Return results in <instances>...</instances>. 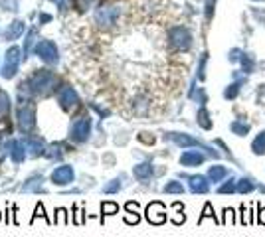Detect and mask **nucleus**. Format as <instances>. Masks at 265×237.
I'll list each match as a JSON object with an SVG mask.
<instances>
[{
	"mask_svg": "<svg viewBox=\"0 0 265 237\" xmlns=\"http://www.w3.org/2000/svg\"><path fill=\"white\" fill-rule=\"evenodd\" d=\"M218 192H220V194H232V192H237V182H235V178H230L226 184H222V186L218 188Z\"/></svg>",
	"mask_w": 265,
	"mask_h": 237,
	"instance_id": "obj_25",
	"label": "nucleus"
},
{
	"mask_svg": "<svg viewBox=\"0 0 265 237\" xmlns=\"http://www.w3.org/2000/svg\"><path fill=\"white\" fill-rule=\"evenodd\" d=\"M101 211H103V215H113V213L119 211V206L113 204V202H103L101 204Z\"/></svg>",
	"mask_w": 265,
	"mask_h": 237,
	"instance_id": "obj_28",
	"label": "nucleus"
},
{
	"mask_svg": "<svg viewBox=\"0 0 265 237\" xmlns=\"http://www.w3.org/2000/svg\"><path fill=\"white\" fill-rule=\"evenodd\" d=\"M36 54L46 61V63H58V48L50 40H42L36 44Z\"/></svg>",
	"mask_w": 265,
	"mask_h": 237,
	"instance_id": "obj_6",
	"label": "nucleus"
},
{
	"mask_svg": "<svg viewBox=\"0 0 265 237\" xmlns=\"http://www.w3.org/2000/svg\"><path fill=\"white\" fill-rule=\"evenodd\" d=\"M22 32H24V22H22V20H14V22L10 24V28L6 30L4 38H6V40H16L18 36H22Z\"/></svg>",
	"mask_w": 265,
	"mask_h": 237,
	"instance_id": "obj_18",
	"label": "nucleus"
},
{
	"mask_svg": "<svg viewBox=\"0 0 265 237\" xmlns=\"http://www.w3.org/2000/svg\"><path fill=\"white\" fill-rule=\"evenodd\" d=\"M117 16H119L117 8H99V10H97V14H95L97 22H99V24H103V26L113 24V22L117 20Z\"/></svg>",
	"mask_w": 265,
	"mask_h": 237,
	"instance_id": "obj_14",
	"label": "nucleus"
},
{
	"mask_svg": "<svg viewBox=\"0 0 265 237\" xmlns=\"http://www.w3.org/2000/svg\"><path fill=\"white\" fill-rule=\"evenodd\" d=\"M69 219H67V211L64 209V207H60L58 211H56V219H54V223H62V225H66Z\"/></svg>",
	"mask_w": 265,
	"mask_h": 237,
	"instance_id": "obj_31",
	"label": "nucleus"
},
{
	"mask_svg": "<svg viewBox=\"0 0 265 237\" xmlns=\"http://www.w3.org/2000/svg\"><path fill=\"white\" fill-rule=\"evenodd\" d=\"M147 219H149L151 223H155V225L165 223V221H166L165 206H163L161 202H153V204H149V207H147Z\"/></svg>",
	"mask_w": 265,
	"mask_h": 237,
	"instance_id": "obj_9",
	"label": "nucleus"
},
{
	"mask_svg": "<svg viewBox=\"0 0 265 237\" xmlns=\"http://www.w3.org/2000/svg\"><path fill=\"white\" fill-rule=\"evenodd\" d=\"M4 135L6 133H0V162L6 158V152H10V145L4 143Z\"/></svg>",
	"mask_w": 265,
	"mask_h": 237,
	"instance_id": "obj_29",
	"label": "nucleus"
},
{
	"mask_svg": "<svg viewBox=\"0 0 265 237\" xmlns=\"http://www.w3.org/2000/svg\"><path fill=\"white\" fill-rule=\"evenodd\" d=\"M224 176H228V168L226 166H212L210 172H208V178L212 182H222Z\"/></svg>",
	"mask_w": 265,
	"mask_h": 237,
	"instance_id": "obj_19",
	"label": "nucleus"
},
{
	"mask_svg": "<svg viewBox=\"0 0 265 237\" xmlns=\"http://www.w3.org/2000/svg\"><path fill=\"white\" fill-rule=\"evenodd\" d=\"M206 160V156L200 150H186L180 156V164L182 166H200Z\"/></svg>",
	"mask_w": 265,
	"mask_h": 237,
	"instance_id": "obj_11",
	"label": "nucleus"
},
{
	"mask_svg": "<svg viewBox=\"0 0 265 237\" xmlns=\"http://www.w3.org/2000/svg\"><path fill=\"white\" fill-rule=\"evenodd\" d=\"M206 217H214V219H216V213L212 211V206H210V204H206V207H204V213L200 215V219H198V221L202 223V221H204Z\"/></svg>",
	"mask_w": 265,
	"mask_h": 237,
	"instance_id": "obj_33",
	"label": "nucleus"
},
{
	"mask_svg": "<svg viewBox=\"0 0 265 237\" xmlns=\"http://www.w3.org/2000/svg\"><path fill=\"white\" fill-rule=\"evenodd\" d=\"M127 223H139V213H132V215H125Z\"/></svg>",
	"mask_w": 265,
	"mask_h": 237,
	"instance_id": "obj_37",
	"label": "nucleus"
},
{
	"mask_svg": "<svg viewBox=\"0 0 265 237\" xmlns=\"http://www.w3.org/2000/svg\"><path fill=\"white\" fill-rule=\"evenodd\" d=\"M153 172H155V168H153V164H151V162L137 164V166H135V170H132L135 178H137V180H141V182H145V184L153 178Z\"/></svg>",
	"mask_w": 265,
	"mask_h": 237,
	"instance_id": "obj_13",
	"label": "nucleus"
},
{
	"mask_svg": "<svg viewBox=\"0 0 265 237\" xmlns=\"http://www.w3.org/2000/svg\"><path fill=\"white\" fill-rule=\"evenodd\" d=\"M251 150L253 154H265V131H261L255 137V141L251 143Z\"/></svg>",
	"mask_w": 265,
	"mask_h": 237,
	"instance_id": "obj_20",
	"label": "nucleus"
},
{
	"mask_svg": "<svg viewBox=\"0 0 265 237\" xmlns=\"http://www.w3.org/2000/svg\"><path fill=\"white\" fill-rule=\"evenodd\" d=\"M91 133V118L89 117H79L71 125V139L75 143H85Z\"/></svg>",
	"mask_w": 265,
	"mask_h": 237,
	"instance_id": "obj_3",
	"label": "nucleus"
},
{
	"mask_svg": "<svg viewBox=\"0 0 265 237\" xmlns=\"http://www.w3.org/2000/svg\"><path fill=\"white\" fill-rule=\"evenodd\" d=\"M73 168L71 166H60V168H56L54 172H52V182L56 184V186H66V184H69V182H73Z\"/></svg>",
	"mask_w": 265,
	"mask_h": 237,
	"instance_id": "obj_8",
	"label": "nucleus"
},
{
	"mask_svg": "<svg viewBox=\"0 0 265 237\" xmlns=\"http://www.w3.org/2000/svg\"><path fill=\"white\" fill-rule=\"evenodd\" d=\"M60 148H62L60 145H52V147L46 150V156H48V158H52V160H60V158H62V154H64Z\"/></svg>",
	"mask_w": 265,
	"mask_h": 237,
	"instance_id": "obj_26",
	"label": "nucleus"
},
{
	"mask_svg": "<svg viewBox=\"0 0 265 237\" xmlns=\"http://www.w3.org/2000/svg\"><path fill=\"white\" fill-rule=\"evenodd\" d=\"M73 209H75V215H73V221H75L77 225H81V223H83V215H81V211H79L77 207H73Z\"/></svg>",
	"mask_w": 265,
	"mask_h": 237,
	"instance_id": "obj_38",
	"label": "nucleus"
},
{
	"mask_svg": "<svg viewBox=\"0 0 265 237\" xmlns=\"http://www.w3.org/2000/svg\"><path fill=\"white\" fill-rule=\"evenodd\" d=\"M257 213H259V219H257V221H259L261 225H265V207H259Z\"/></svg>",
	"mask_w": 265,
	"mask_h": 237,
	"instance_id": "obj_39",
	"label": "nucleus"
},
{
	"mask_svg": "<svg viewBox=\"0 0 265 237\" xmlns=\"http://www.w3.org/2000/svg\"><path fill=\"white\" fill-rule=\"evenodd\" d=\"M125 207H127L129 213H131V211H139V204H137V202H127Z\"/></svg>",
	"mask_w": 265,
	"mask_h": 237,
	"instance_id": "obj_36",
	"label": "nucleus"
},
{
	"mask_svg": "<svg viewBox=\"0 0 265 237\" xmlns=\"http://www.w3.org/2000/svg\"><path fill=\"white\" fill-rule=\"evenodd\" d=\"M0 219H2V213H0Z\"/></svg>",
	"mask_w": 265,
	"mask_h": 237,
	"instance_id": "obj_40",
	"label": "nucleus"
},
{
	"mask_svg": "<svg viewBox=\"0 0 265 237\" xmlns=\"http://www.w3.org/2000/svg\"><path fill=\"white\" fill-rule=\"evenodd\" d=\"M255 190V186H253V182L249 180V178H241L239 182H237V192L239 194H249V192H253Z\"/></svg>",
	"mask_w": 265,
	"mask_h": 237,
	"instance_id": "obj_24",
	"label": "nucleus"
},
{
	"mask_svg": "<svg viewBox=\"0 0 265 237\" xmlns=\"http://www.w3.org/2000/svg\"><path fill=\"white\" fill-rule=\"evenodd\" d=\"M237 87H239L237 83H233V85H230V87L226 89V93H224V95H226V99H233V97L237 95Z\"/></svg>",
	"mask_w": 265,
	"mask_h": 237,
	"instance_id": "obj_34",
	"label": "nucleus"
},
{
	"mask_svg": "<svg viewBox=\"0 0 265 237\" xmlns=\"http://www.w3.org/2000/svg\"><path fill=\"white\" fill-rule=\"evenodd\" d=\"M18 127L24 133H32L36 129V113L32 107H22L18 109Z\"/></svg>",
	"mask_w": 265,
	"mask_h": 237,
	"instance_id": "obj_5",
	"label": "nucleus"
},
{
	"mask_svg": "<svg viewBox=\"0 0 265 237\" xmlns=\"http://www.w3.org/2000/svg\"><path fill=\"white\" fill-rule=\"evenodd\" d=\"M119 190H121V180H119V178H117V180H111V182L103 188L105 194H115V192H119Z\"/></svg>",
	"mask_w": 265,
	"mask_h": 237,
	"instance_id": "obj_30",
	"label": "nucleus"
},
{
	"mask_svg": "<svg viewBox=\"0 0 265 237\" xmlns=\"http://www.w3.org/2000/svg\"><path fill=\"white\" fill-rule=\"evenodd\" d=\"M58 103L62 105L64 111H71V109H75L79 105V97H77L73 87L64 85V87L58 89Z\"/></svg>",
	"mask_w": 265,
	"mask_h": 237,
	"instance_id": "obj_4",
	"label": "nucleus"
},
{
	"mask_svg": "<svg viewBox=\"0 0 265 237\" xmlns=\"http://www.w3.org/2000/svg\"><path fill=\"white\" fill-rule=\"evenodd\" d=\"M198 125H200L202 129H206V131L212 129V121H210V115H208L206 109H200V111H198Z\"/></svg>",
	"mask_w": 265,
	"mask_h": 237,
	"instance_id": "obj_22",
	"label": "nucleus"
},
{
	"mask_svg": "<svg viewBox=\"0 0 265 237\" xmlns=\"http://www.w3.org/2000/svg\"><path fill=\"white\" fill-rule=\"evenodd\" d=\"M139 139H141L143 143H149V145H153V143H155V137H153V135H149V133H141V135H139Z\"/></svg>",
	"mask_w": 265,
	"mask_h": 237,
	"instance_id": "obj_35",
	"label": "nucleus"
},
{
	"mask_svg": "<svg viewBox=\"0 0 265 237\" xmlns=\"http://www.w3.org/2000/svg\"><path fill=\"white\" fill-rule=\"evenodd\" d=\"M58 83V79H56V75L52 73V71H48V69H38L28 81H26V85L30 87V91L34 93V95H50L56 87Z\"/></svg>",
	"mask_w": 265,
	"mask_h": 237,
	"instance_id": "obj_1",
	"label": "nucleus"
},
{
	"mask_svg": "<svg viewBox=\"0 0 265 237\" xmlns=\"http://www.w3.org/2000/svg\"><path fill=\"white\" fill-rule=\"evenodd\" d=\"M42 190H44V178L42 176H32L22 186V192H42Z\"/></svg>",
	"mask_w": 265,
	"mask_h": 237,
	"instance_id": "obj_17",
	"label": "nucleus"
},
{
	"mask_svg": "<svg viewBox=\"0 0 265 237\" xmlns=\"http://www.w3.org/2000/svg\"><path fill=\"white\" fill-rule=\"evenodd\" d=\"M170 40H172V44H174L176 48H180V50L190 48V34H188L184 28H174V30L170 32Z\"/></svg>",
	"mask_w": 265,
	"mask_h": 237,
	"instance_id": "obj_10",
	"label": "nucleus"
},
{
	"mask_svg": "<svg viewBox=\"0 0 265 237\" xmlns=\"http://www.w3.org/2000/svg\"><path fill=\"white\" fill-rule=\"evenodd\" d=\"M165 192H166V194H182V192H184V186H182L180 182H168V184L165 186Z\"/></svg>",
	"mask_w": 265,
	"mask_h": 237,
	"instance_id": "obj_27",
	"label": "nucleus"
},
{
	"mask_svg": "<svg viewBox=\"0 0 265 237\" xmlns=\"http://www.w3.org/2000/svg\"><path fill=\"white\" fill-rule=\"evenodd\" d=\"M190 182V192H194V194H206L208 190H210V182H208V178L206 176H202V174H196V176H190L188 178Z\"/></svg>",
	"mask_w": 265,
	"mask_h": 237,
	"instance_id": "obj_12",
	"label": "nucleus"
},
{
	"mask_svg": "<svg viewBox=\"0 0 265 237\" xmlns=\"http://www.w3.org/2000/svg\"><path fill=\"white\" fill-rule=\"evenodd\" d=\"M166 139L174 141V143H176V145H180V147H200V148L208 150L212 156H218V152H216V150H212L208 145H202L200 141H196V139H192V137H188V135H182V133H168V135H166Z\"/></svg>",
	"mask_w": 265,
	"mask_h": 237,
	"instance_id": "obj_7",
	"label": "nucleus"
},
{
	"mask_svg": "<svg viewBox=\"0 0 265 237\" xmlns=\"http://www.w3.org/2000/svg\"><path fill=\"white\" fill-rule=\"evenodd\" d=\"M36 217H44L48 223H52V219H50V217L46 215V211H44V204H38V206H36V211H34V217H32V221H34Z\"/></svg>",
	"mask_w": 265,
	"mask_h": 237,
	"instance_id": "obj_32",
	"label": "nucleus"
},
{
	"mask_svg": "<svg viewBox=\"0 0 265 237\" xmlns=\"http://www.w3.org/2000/svg\"><path fill=\"white\" fill-rule=\"evenodd\" d=\"M232 131L235 135H239V137H245L249 133V123H245V121H233L232 123Z\"/></svg>",
	"mask_w": 265,
	"mask_h": 237,
	"instance_id": "obj_23",
	"label": "nucleus"
},
{
	"mask_svg": "<svg viewBox=\"0 0 265 237\" xmlns=\"http://www.w3.org/2000/svg\"><path fill=\"white\" fill-rule=\"evenodd\" d=\"M10 156L14 160V164H20L26 158V147L24 141H10Z\"/></svg>",
	"mask_w": 265,
	"mask_h": 237,
	"instance_id": "obj_16",
	"label": "nucleus"
},
{
	"mask_svg": "<svg viewBox=\"0 0 265 237\" xmlns=\"http://www.w3.org/2000/svg\"><path fill=\"white\" fill-rule=\"evenodd\" d=\"M10 113V101H8V95L4 91H0V118L8 117Z\"/></svg>",
	"mask_w": 265,
	"mask_h": 237,
	"instance_id": "obj_21",
	"label": "nucleus"
},
{
	"mask_svg": "<svg viewBox=\"0 0 265 237\" xmlns=\"http://www.w3.org/2000/svg\"><path fill=\"white\" fill-rule=\"evenodd\" d=\"M20 59H22V50L18 46H12L6 52V58H4V67H2V77L4 79H10V77L16 75L18 65H20Z\"/></svg>",
	"mask_w": 265,
	"mask_h": 237,
	"instance_id": "obj_2",
	"label": "nucleus"
},
{
	"mask_svg": "<svg viewBox=\"0 0 265 237\" xmlns=\"http://www.w3.org/2000/svg\"><path fill=\"white\" fill-rule=\"evenodd\" d=\"M24 147H26L28 154H30V156H34V158H38V156H44V154H46V147H44V143H42V141H38V139H26V141H24Z\"/></svg>",
	"mask_w": 265,
	"mask_h": 237,
	"instance_id": "obj_15",
	"label": "nucleus"
}]
</instances>
